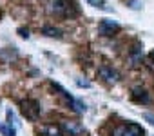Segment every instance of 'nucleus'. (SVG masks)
<instances>
[{
  "label": "nucleus",
  "instance_id": "obj_14",
  "mask_svg": "<svg viewBox=\"0 0 154 136\" xmlns=\"http://www.w3.org/2000/svg\"><path fill=\"white\" fill-rule=\"evenodd\" d=\"M129 4H131L132 9H138L140 8V0H129Z\"/></svg>",
  "mask_w": 154,
  "mask_h": 136
},
{
  "label": "nucleus",
  "instance_id": "obj_15",
  "mask_svg": "<svg viewBox=\"0 0 154 136\" xmlns=\"http://www.w3.org/2000/svg\"><path fill=\"white\" fill-rule=\"evenodd\" d=\"M18 33H20V35H22L24 38H29V31H27V29H24V27H20V29H18Z\"/></svg>",
  "mask_w": 154,
  "mask_h": 136
},
{
  "label": "nucleus",
  "instance_id": "obj_12",
  "mask_svg": "<svg viewBox=\"0 0 154 136\" xmlns=\"http://www.w3.org/2000/svg\"><path fill=\"white\" fill-rule=\"evenodd\" d=\"M89 4H93L94 8H98V9H103V11H111V8L107 6V2H103V0H87Z\"/></svg>",
  "mask_w": 154,
  "mask_h": 136
},
{
  "label": "nucleus",
  "instance_id": "obj_16",
  "mask_svg": "<svg viewBox=\"0 0 154 136\" xmlns=\"http://www.w3.org/2000/svg\"><path fill=\"white\" fill-rule=\"evenodd\" d=\"M145 120H149V123L154 125V116H152V114H145Z\"/></svg>",
  "mask_w": 154,
  "mask_h": 136
},
{
  "label": "nucleus",
  "instance_id": "obj_9",
  "mask_svg": "<svg viewBox=\"0 0 154 136\" xmlns=\"http://www.w3.org/2000/svg\"><path fill=\"white\" fill-rule=\"evenodd\" d=\"M132 100L138 102V104H149V102H150L147 91L141 89V87H134V89H132Z\"/></svg>",
  "mask_w": 154,
  "mask_h": 136
},
{
  "label": "nucleus",
  "instance_id": "obj_8",
  "mask_svg": "<svg viewBox=\"0 0 154 136\" xmlns=\"http://www.w3.org/2000/svg\"><path fill=\"white\" fill-rule=\"evenodd\" d=\"M8 125H2L0 123V132L4 136H15V127H13V113L8 109Z\"/></svg>",
  "mask_w": 154,
  "mask_h": 136
},
{
  "label": "nucleus",
  "instance_id": "obj_1",
  "mask_svg": "<svg viewBox=\"0 0 154 136\" xmlns=\"http://www.w3.org/2000/svg\"><path fill=\"white\" fill-rule=\"evenodd\" d=\"M20 105H22V113H24V116H26L27 120H31V122H36V120H38L40 105H38L35 100H24Z\"/></svg>",
  "mask_w": 154,
  "mask_h": 136
},
{
  "label": "nucleus",
  "instance_id": "obj_6",
  "mask_svg": "<svg viewBox=\"0 0 154 136\" xmlns=\"http://www.w3.org/2000/svg\"><path fill=\"white\" fill-rule=\"evenodd\" d=\"M38 132L42 136H63V129L54 125V123H47V125H40Z\"/></svg>",
  "mask_w": 154,
  "mask_h": 136
},
{
  "label": "nucleus",
  "instance_id": "obj_7",
  "mask_svg": "<svg viewBox=\"0 0 154 136\" xmlns=\"http://www.w3.org/2000/svg\"><path fill=\"white\" fill-rule=\"evenodd\" d=\"M141 58H143V45L141 44H136L131 49V53H129V60H131L132 65H140L141 63Z\"/></svg>",
  "mask_w": 154,
  "mask_h": 136
},
{
  "label": "nucleus",
  "instance_id": "obj_3",
  "mask_svg": "<svg viewBox=\"0 0 154 136\" xmlns=\"http://www.w3.org/2000/svg\"><path fill=\"white\" fill-rule=\"evenodd\" d=\"M62 129H63V132L69 134V136H78V134L84 132V125L78 123V122H74V120H65V122H62Z\"/></svg>",
  "mask_w": 154,
  "mask_h": 136
},
{
  "label": "nucleus",
  "instance_id": "obj_11",
  "mask_svg": "<svg viewBox=\"0 0 154 136\" xmlns=\"http://www.w3.org/2000/svg\"><path fill=\"white\" fill-rule=\"evenodd\" d=\"M42 33H44L45 36H49V38H60V36H62V31H60L58 27H53V26H44Z\"/></svg>",
  "mask_w": 154,
  "mask_h": 136
},
{
  "label": "nucleus",
  "instance_id": "obj_2",
  "mask_svg": "<svg viewBox=\"0 0 154 136\" xmlns=\"http://www.w3.org/2000/svg\"><path fill=\"white\" fill-rule=\"evenodd\" d=\"M112 136H143V129L136 123H127L116 127L112 131Z\"/></svg>",
  "mask_w": 154,
  "mask_h": 136
},
{
  "label": "nucleus",
  "instance_id": "obj_4",
  "mask_svg": "<svg viewBox=\"0 0 154 136\" xmlns=\"http://www.w3.org/2000/svg\"><path fill=\"white\" fill-rule=\"evenodd\" d=\"M98 75H100V78H103L107 84H116V82L120 80L118 73L112 69V67H107V65H100V67H98Z\"/></svg>",
  "mask_w": 154,
  "mask_h": 136
},
{
  "label": "nucleus",
  "instance_id": "obj_5",
  "mask_svg": "<svg viewBox=\"0 0 154 136\" xmlns=\"http://www.w3.org/2000/svg\"><path fill=\"white\" fill-rule=\"evenodd\" d=\"M49 11L53 15H56V17H67L69 15V4H67V0H56V2L51 6Z\"/></svg>",
  "mask_w": 154,
  "mask_h": 136
},
{
  "label": "nucleus",
  "instance_id": "obj_13",
  "mask_svg": "<svg viewBox=\"0 0 154 136\" xmlns=\"http://www.w3.org/2000/svg\"><path fill=\"white\" fill-rule=\"evenodd\" d=\"M76 85H78V87H91V82H87V80H76Z\"/></svg>",
  "mask_w": 154,
  "mask_h": 136
},
{
  "label": "nucleus",
  "instance_id": "obj_10",
  "mask_svg": "<svg viewBox=\"0 0 154 136\" xmlns=\"http://www.w3.org/2000/svg\"><path fill=\"white\" fill-rule=\"evenodd\" d=\"M116 29H120V26L114 20H102V24H100V31L107 36L112 35V31H116Z\"/></svg>",
  "mask_w": 154,
  "mask_h": 136
}]
</instances>
